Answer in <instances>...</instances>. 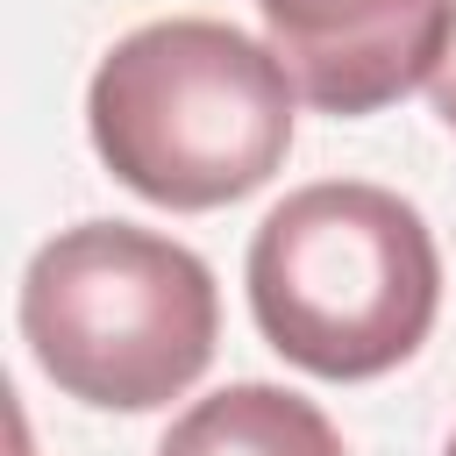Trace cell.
Instances as JSON below:
<instances>
[{
  "label": "cell",
  "instance_id": "3",
  "mask_svg": "<svg viewBox=\"0 0 456 456\" xmlns=\"http://www.w3.org/2000/svg\"><path fill=\"white\" fill-rule=\"evenodd\" d=\"M214 335V271L157 228L78 221L28 256L21 342L64 399L107 413L171 406L207 370Z\"/></svg>",
  "mask_w": 456,
  "mask_h": 456
},
{
  "label": "cell",
  "instance_id": "7",
  "mask_svg": "<svg viewBox=\"0 0 456 456\" xmlns=\"http://www.w3.org/2000/svg\"><path fill=\"white\" fill-rule=\"evenodd\" d=\"M14 456H28V442H21V413H14Z\"/></svg>",
  "mask_w": 456,
  "mask_h": 456
},
{
  "label": "cell",
  "instance_id": "6",
  "mask_svg": "<svg viewBox=\"0 0 456 456\" xmlns=\"http://www.w3.org/2000/svg\"><path fill=\"white\" fill-rule=\"evenodd\" d=\"M428 100H435V114L456 128V21H449V43H442V57H435V71H428Z\"/></svg>",
  "mask_w": 456,
  "mask_h": 456
},
{
  "label": "cell",
  "instance_id": "5",
  "mask_svg": "<svg viewBox=\"0 0 456 456\" xmlns=\"http://www.w3.org/2000/svg\"><path fill=\"white\" fill-rule=\"evenodd\" d=\"M157 456H342V435L314 399L249 378L192 399L157 442Z\"/></svg>",
  "mask_w": 456,
  "mask_h": 456
},
{
  "label": "cell",
  "instance_id": "8",
  "mask_svg": "<svg viewBox=\"0 0 456 456\" xmlns=\"http://www.w3.org/2000/svg\"><path fill=\"white\" fill-rule=\"evenodd\" d=\"M442 456H456V435H449V449H442Z\"/></svg>",
  "mask_w": 456,
  "mask_h": 456
},
{
  "label": "cell",
  "instance_id": "1",
  "mask_svg": "<svg viewBox=\"0 0 456 456\" xmlns=\"http://www.w3.org/2000/svg\"><path fill=\"white\" fill-rule=\"evenodd\" d=\"M292 100L299 86L271 43L207 14H171L100 57L86 128L128 192L207 214L271 185L292 150Z\"/></svg>",
  "mask_w": 456,
  "mask_h": 456
},
{
  "label": "cell",
  "instance_id": "4",
  "mask_svg": "<svg viewBox=\"0 0 456 456\" xmlns=\"http://www.w3.org/2000/svg\"><path fill=\"white\" fill-rule=\"evenodd\" d=\"M256 14L299 100L356 121L428 86L456 0H256Z\"/></svg>",
  "mask_w": 456,
  "mask_h": 456
},
{
  "label": "cell",
  "instance_id": "2",
  "mask_svg": "<svg viewBox=\"0 0 456 456\" xmlns=\"http://www.w3.org/2000/svg\"><path fill=\"white\" fill-rule=\"evenodd\" d=\"M249 314L264 342L314 378H385L442 314V249L392 185L321 178L256 221Z\"/></svg>",
  "mask_w": 456,
  "mask_h": 456
}]
</instances>
